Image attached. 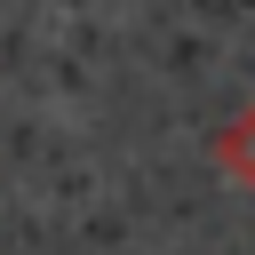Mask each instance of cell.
<instances>
[{"instance_id":"6da1fadb","label":"cell","mask_w":255,"mask_h":255,"mask_svg":"<svg viewBox=\"0 0 255 255\" xmlns=\"http://www.w3.org/2000/svg\"><path fill=\"white\" fill-rule=\"evenodd\" d=\"M215 159H223V175H239V183H255V112H239V120L223 128V143H215Z\"/></svg>"}]
</instances>
